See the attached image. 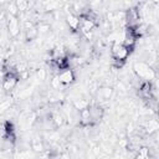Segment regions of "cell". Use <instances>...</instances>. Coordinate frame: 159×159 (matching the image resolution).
Wrapping results in <instances>:
<instances>
[{
	"label": "cell",
	"instance_id": "8",
	"mask_svg": "<svg viewBox=\"0 0 159 159\" xmlns=\"http://www.w3.org/2000/svg\"><path fill=\"white\" fill-rule=\"evenodd\" d=\"M80 123L82 125H92L94 124L93 120H92V117H91V112H89V108L87 109H83L80 112Z\"/></svg>",
	"mask_w": 159,
	"mask_h": 159
},
{
	"label": "cell",
	"instance_id": "17",
	"mask_svg": "<svg viewBox=\"0 0 159 159\" xmlns=\"http://www.w3.org/2000/svg\"><path fill=\"white\" fill-rule=\"evenodd\" d=\"M58 159H70V155H68L67 153H61Z\"/></svg>",
	"mask_w": 159,
	"mask_h": 159
},
{
	"label": "cell",
	"instance_id": "15",
	"mask_svg": "<svg viewBox=\"0 0 159 159\" xmlns=\"http://www.w3.org/2000/svg\"><path fill=\"white\" fill-rule=\"evenodd\" d=\"M31 148H32L35 152H41V150L43 149V144H42V142H41L40 139L35 138V139L31 142Z\"/></svg>",
	"mask_w": 159,
	"mask_h": 159
},
{
	"label": "cell",
	"instance_id": "7",
	"mask_svg": "<svg viewBox=\"0 0 159 159\" xmlns=\"http://www.w3.org/2000/svg\"><path fill=\"white\" fill-rule=\"evenodd\" d=\"M89 112H91V117H92L93 123H97L98 120H101L103 114H104V109L98 104H91L89 106Z\"/></svg>",
	"mask_w": 159,
	"mask_h": 159
},
{
	"label": "cell",
	"instance_id": "3",
	"mask_svg": "<svg viewBox=\"0 0 159 159\" xmlns=\"http://www.w3.org/2000/svg\"><path fill=\"white\" fill-rule=\"evenodd\" d=\"M14 68H9L7 71H4V77H2V88L5 91H11L12 88L16 87L19 82V75L17 72L12 71Z\"/></svg>",
	"mask_w": 159,
	"mask_h": 159
},
{
	"label": "cell",
	"instance_id": "14",
	"mask_svg": "<svg viewBox=\"0 0 159 159\" xmlns=\"http://www.w3.org/2000/svg\"><path fill=\"white\" fill-rule=\"evenodd\" d=\"M15 2H16V6H17V9H19V12L26 11V10H29V7H30V2H27V1L19 0V1H15Z\"/></svg>",
	"mask_w": 159,
	"mask_h": 159
},
{
	"label": "cell",
	"instance_id": "13",
	"mask_svg": "<svg viewBox=\"0 0 159 159\" xmlns=\"http://www.w3.org/2000/svg\"><path fill=\"white\" fill-rule=\"evenodd\" d=\"M63 116L62 114H60V113H55L53 116H52V124H53V127H61L62 124H63Z\"/></svg>",
	"mask_w": 159,
	"mask_h": 159
},
{
	"label": "cell",
	"instance_id": "19",
	"mask_svg": "<svg viewBox=\"0 0 159 159\" xmlns=\"http://www.w3.org/2000/svg\"><path fill=\"white\" fill-rule=\"evenodd\" d=\"M158 116H159V103H158Z\"/></svg>",
	"mask_w": 159,
	"mask_h": 159
},
{
	"label": "cell",
	"instance_id": "11",
	"mask_svg": "<svg viewBox=\"0 0 159 159\" xmlns=\"http://www.w3.org/2000/svg\"><path fill=\"white\" fill-rule=\"evenodd\" d=\"M112 93H113V89H112L111 87H101V88L97 89V97H98V99H101V101H107V99H109L111 96H112Z\"/></svg>",
	"mask_w": 159,
	"mask_h": 159
},
{
	"label": "cell",
	"instance_id": "16",
	"mask_svg": "<svg viewBox=\"0 0 159 159\" xmlns=\"http://www.w3.org/2000/svg\"><path fill=\"white\" fill-rule=\"evenodd\" d=\"M37 29H39V34H46L50 30V25L47 22H42L37 26Z\"/></svg>",
	"mask_w": 159,
	"mask_h": 159
},
{
	"label": "cell",
	"instance_id": "20",
	"mask_svg": "<svg viewBox=\"0 0 159 159\" xmlns=\"http://www.w3.org/2000/svg\"><path fill=\"white\" fill-rule=\"evenodd\" d=\"M96 159H99V158H96Z\"/></svg>",
	"mask_w": 159,
	"mask_h": 159
},
{
	"label": "cell",
	"instance_id": "10",
	"mask_svg": "<svg viewBox=\"0 0 159 159\" xmlns=\"http://www.w3.org/2000/svg\"><path fill=\"white\" fill-rule=\"evenodd\" d=\"M89 106H91V104H89V101H88L87 98H83V97L77 98V99L73 101V108H75L76 111H78V112L89 108Z\"/></svg>",
	"mask_w": 159,
	"mask_h": 159
},
{
	"label": "cell",
	"instance_id": "12",
	"mask_svg": "<svg viewBox=\"0 0 159 159\" xmlns=\"http://www.w3.org/2000/svg\"><path fill=\"white\" fill-rule=\"evenodd\" d=\"M37 36H39V29H37V26H32V27L25 30V37H26L27 41H32Z\"/></svg>",
	"mask_w": 159,
	"mask_h": 159
},
{
	"label": "cell",
	"instance_id": "6",
	"mask_svg": "<svg viewBox=\"0 0 159 159\" xmlns=\"http://www.w3.org/2000/svg\"><path fill=\"white\" fill-rule=\"evenodd\" d=\"M80 19H81V24H80L81 31H82L83 34H91L92 30H93L94 26H96V22H94L91 17H88V16H86V15L80 16Z\"/></svg>",
	"mask_w": 159,
	"mask_h": 159
},
{
	"label": "cell",
	"instance_id": "4",
	"mask_svg": "<svg viewBox=\"0 0 159 159\" xmlns=\"http://www.w3.org/2000/svg\"><path fill=\"white\" fill-rule=\"evenodd\" d=\"M6 26H7L9 35H10L11 37H16V36L20 34V22H19V17H17V16L7 14V17H6Z\"/></svg>",
	"mask_w": 159,
	"mask_h": 159
},
{
	"label": "cell",
	"instance_id": "2",
	"mask_svg": "<svg viewBox=\"0 0 159 159\" xmlns=\"http://www.w3.org/2000/svg\"><path fill=\"white\" fill-rule=\"evenodd\" d=\"M130 48H128L123 42H114L111 47V53H112V57L116 62H119V63H123L129 53H130Z\"/></svg>",
	"mask_w": 159,
	"mask_h": 159
},
{
	"label": "cell",
	"instance_id": "5",
	"mask_svg": "<svg viewBox=\"0 0 159 159\" xmlns=\"http://www.w3.org/2000/svg\"><path fill=\"white\" fill-rule=\"evenodd\" d=\"M57 77H58V80H60L62 86H67V84H70V83H72L75 81V72H73L72 68L68 67V68L62 70L57 75Z\"/></svg>",
	"mask_w": 159,
	"mask_h": 159
},
{
	"label": "cell",
	"instance_id": "18",
	"mask_svg": "<svg viewBox=\"0 0 159 159\" xmlns=\"http://www.w3.org/2000/svg\"><path fill=\"white\" fill-rule=\"evenodd\" d=\"M134 159H148V158H145V157H143L140 153H138V154L134 157Z\"/></svg>",
	"mask_w": 159,
	"mask_h": 159
},
{
	"label": "cell",
	"instance_id": "1",
	"mask_svg": "<svg viewBox=\"0 0 159 159\" xmlns=\"http://www.w3.org/2000/svg\"><path fill=\"white\" fill-rule=\"evenodd\" d=\"M133 70H134V73L137 75V77L144 80L145 82H149L155 78V71L148 62L138 61L133 65Z\"/></svg>",
	"mask_w": 159,
	"mask_h": 159
},
{
	"label": "cell",
	"instance_id": "9",
	"mask_svg": "<svg viewBox=\"0 0 159 159\" xmlns=\"http://www.w3.org/2000/svg\"><path fill=\"white\" fill-rule=\"evenodd\" d=\"M66 21H67V25L72 29V30H78L80 29V24H81V19L75 15V14H68L67 17H66Z\"/></svg>",
	"mask_w": 159,
	"mask_h": 159
}]
</instances>
